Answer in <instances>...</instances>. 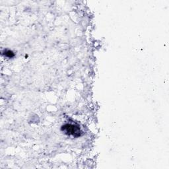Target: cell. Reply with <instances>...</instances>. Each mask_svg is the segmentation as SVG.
<instances>
[{
    "instance_id": "cell-2",
    "label": "cell",
    "mask_w": 169,
    "mask_h": 169,
    "mask_svg": "<svg viewBox=\"0 0 169 169\" xmlns=\"http://www.w3.org/2000/svg\"><path fill=\"white\" fill-rule=\"evenodd\" d=\"M5 55H6V56H7V57H9V58H12V57H13V56H14V54L11 50H6V53H5Z\"/></svg>"
},
{
    "instance_id": "cell-1",
    "label": "cell",
    "mask_w": 169,
    "mask_h": 169,
    "mask_svg": "<svg viewBox=\"0 0 169 169\" xmlns=\"http://www.w3.org/2000/svg\"><path fill=\"white\" fill-rule=\"evenodd\" d=\"M61 130L65 132L66 134L69 135H73V137H79L81 135V130L78 126L73 124H65L61 127Z\"/></svg>"
}]
</instances>
